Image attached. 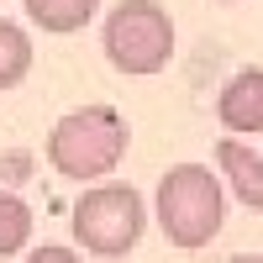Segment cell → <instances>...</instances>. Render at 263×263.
<instances>
[{"instance_id": "cell-1", "label": "cell", "mask_w": 263, "mask_h": 263, "mask_svg": "<svg viewBox=\"0 0 263 263\" xmlns=\"http://www.w3.org/2000/svg\"><path fill=\"white\" fill-rule=\"evenodd\" d=\"M126 116L111 105H79V111L58 116L42 153H48V168L58 179L74 184H105V174H116V163L126 158Z\"/></svg>"}, {"instance_id": "cell-2", "label": "cell", "mask_w": 263, "mask_h": 263, "mask_svg": "<svg viewBox=\"0 0 263 263\" xmlns=\"http://www.w3.org/2000/svg\"><path fill=\"white\" fill-rule=\"evenodd\" d=\"M153 216H158V232H163L179 253L211 248V237L221 232V221H227L221 174H211L205 163H174L163 179H158Z\"/></svg>"}, {"instance_id": "cell-3", "label": "cell", "mask_w": 263, "mask_h": 263, "mask_svg": "<svg viewBox=\"0 0 263 263\" xmlns=\"http://www.w3.org/2000/svg\"><path fill=\"white\" fill-rule=\"evenodd\" d=\"M69 227H74V242L90 258H126L147 232V200L132 184L105 179V184H90L74 200Z\"/></svg>"}, {"instance_id": "cell-4", "label": "cell", "mask_w": 263, "mask_h": 263, "mask_svg": "<svg viewBox=\"0 0 263 263\" xmlns=\"http://www.w3.org/2000/svg\"><path fill=\"white\" fill-rule=\"evenodd\" d=\"M100 48L116 74H132V79L163 74L174 58V16L158 0H121L100 27Z\"/></svg>"}, {"instance_id": "cell-5", "label": "cell", "mask_w": 263, "mask_h": 263, "mask_svg": "<svg viewBox=\"0 0 263 263\" xmlns=\"http://www.w3.org/2000/svg\"><path fill=\"white\" fill-rule=\"evenodd\" d=\"M216 116L232 137H258L263 132V69H237L216 95Z\"/></svg>"}, {"instance_id": "cell-6", "label": "cell", "mask_w": 263, "mask_h": 263, "mask_svg": "<svg viewBox=\"0 0 263 263\" xmlns=\"http://www.w3.org/2000/svg\"><path fill=\"white\" fill-rule=\"evenodd\" d=\"M216 174H221V184L248 211L263 216V158H258L242 137H221V142H216Z\"/></svg>"}, {"instance_id": "cell-7", "label": "cell", "mask_w": 263, "mask_h": 263, "mask_svg": "<svg viewBox=\"0 0 263 263\" xmlns=\"http://www.w3.org/2000/svg\"><path fill=\"white\" fill-rule=\"evenodd\" d=\"M100 0H27V21L42 27L48 37H74L95 21Z\"/></svg>"}, {"instance_id": "cell-8", "label": "cell", "mask_w": 263, "mask_h": 263, "mask_svg": "<svg viewBox=\"0 0 263 263\" xmlns=\"http://www.w3.org/2000/svg\"><path fill=\"white\" fill-rule=\"evenodd\" d=\"M27 74H32V37L21 21L0 16V90H16Z\"/></svg>"}, {"instance_id": "cell-9", "label": "cell", "mask_w": 263, "mask_h": 263, "mask_svg": "<svg viewBox=\"0 0 263 263\" xmlns=\"http://www.w3.org/2000/svg\"><path fill=\"white\" fill-rule=\"evenodd\" d=\"M32 227H37L32 205L21 200V195L0 190V258H21V253H27V242H32Z\"/></svg>"}, {"instance_id": "cell-10", "label": "cell", "mask_w": 263, "mask_h": 263, "mask_svg": "<svg viewBox=\"0 0 263 263\" xmlns=\"http://www.w3.org/2000/svg\"><path fill=\"white\" fill-rule=\"evenodd\" d=\"M21 263H84V253H74V248H63V242H42V248H32Z\"/></svg>"}, {"instance_id": "cell-11", "label": "cell", "mask_w": 263, "mask_h": 263, "mask_svg": "<svg viewBox=\"0 0 263 263\" xmlns=\"http://www.w3.org/2000/svg\"><path fill=\"white\" fill-rule=\"evenodd\" d=\"M232 263H263V253H237Z\"/></svg>"}, {"instance_id": "cell-12", "label": "cell", "mask_w": 263, "mask_h": 263, "mask_svg": "<svg viewBox=\"0 0 263 263\" xmlns=\"http://www.w3.org/2000/svg\"><path fill=\"white\" fill-rule=\"evenodd\" d=\"M211 6H242V0H211Z\"/></svg>"}]
</instances>
